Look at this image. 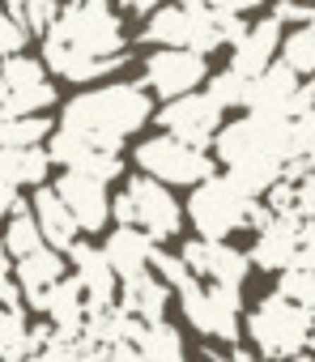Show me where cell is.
<instances>
[{"label": "cell", "mask_w": 315, "mask_h": 362, "mask_svg": "<svg viewBox=\"0 0 315 362\" xmlns=\"http://www.w3.org/2000/svg\"><path fill=\"white\" fill-rule=\"evenodd\" d=\"M35 218H39V226H43V235H47V243L52 247H73L77 243V235H81V226H77V218H73V209L64 205V197L56 192V188H39L35 192Z\"/></svg>", "instance_id": "cell-21"}, {"label": "cell", "mask_w": 315, "mask_h": 362, "mask_svg": "<svg viewBox=\"0 0 315 362\" xmlns=\"http://www.w3.org/2000/svg\"><path fill=\"white\" fill-rule=\"evenodd\" d=\"M153 115V98H149V86H136V81H119V86H102V90H90V94H77L69 107H64V128H77L85 132L94 145L102 149H119L124 136L141 132Z\"/></svg>", "instance_id": "cell-2"}, {"label": "cell", "mask_w": 315, "mask_h": 362, "mask_svg": "<svg viewBox=\"0 0 315 362\" xmlns=\"http://www.w3.org/2000/svg\"><path fill=\"white\" fill-rule=\"evenodd\" d=\"M47 166H52V153H43L39 145H5L0 149V184L43 188Z\"/></svg>", "instance_id": "cell-20"}, {"label": "cell", "mask_w": 315, "mask_h": 362, "mask_svg": "<svg viewBox=\"0 0 315 362\" xmlns=\"http://www.w3.org/2000/svg\"><path fill=\"white\" fill-rule=\"evenodd\" d=\"M205 5H213V9H226V13H256L260 5H268V0H205Z\"/></svg>", "instance_id": "cell-37"}, {"label": "cell", "mask_w": 315, "mask_h": 362, "mask_svg": "<svg viewBox=\"0 0 315 362\" xmlns=\"http://www.w3.org/2000/svg\"><path fill=\"white\" fill-rule=\"evenodd\" d=\"M281 362H315V354H307V349H302V354H294V358H281Z\"/></svg>", "instance_id": "cell-46"}, {"label": "cell", "mask_w": 315, "mask_h": 362, "mask_svg": "<svg viewBox=\"0 0 315 362\" xmlns=\"http://www.w3.org/2000/svg\"><path fill=\"white\" fill-rule=\"evenodd\" d=\"M311 107H315V73L302 81V94H298V103H294V115H298V111H311Z\"/></svg>", "instance_id": "cell-40"}, {"label": "cell", "mask_w": 315, "mask_h": 362, "mask_svg": "<svg viewBox=\"0 0 315 362\" xmlns=\"http://www.w3.org/2000/svg\"><path fill=\"white\" fill-rule=\"evenodd\" d=\"M145 43L153 47H192V52H213L226 43L222 35V13L205 0H175V5L153 9L145 22Z\"/></svg>", "instance_id": "cell-7"}, {"label": "cell", "mask_w": 315, "mask_h": 362, "mask_svg": "<svg viewBox=\"0 0 315 362\" xmlns=\"http://www.w3.org/2000/svg\"><path fill=\"white\" fill-rule=\"evenodd\" d=\"M111 214L119 218V226H141L153 243H167L179 235L184 226V205L171 197V188L153 175H132L124 192L111 201Z\"/></svg>", "instance_id": "cell-6"}, {"label": "cell", "mask_w": 315, "mask_h": 362, "mask_svg": "<svg viewBox=\"0 0 315 362\" xmlns=\"http://www.w3.org/2000/svg\"><path fill=\"white\" fill-rule=\"evenodd\" d=\"M167 303H171V286H167L162 277L141 273V277L124 281V307H128L136 320H145V324L167 320Z\"/></svg>", "instance_id": "cell-22"}, {"label": "cell", "mask_w": 315, "mask_h": 362, "mask_svg": "<svg viewBox=\"0 0 315 362\" xmlns=\"http://www.w3.org/2000/svg\"><path fill=\"white\" fill-rule=\"evenodd\" d=\"M277 290H281L285 298L302 303L307 311H315V269H307V264H294V269H285V273L277 277Z\"/></svg>", "instance_id": "cell-29"}, {"label": "cell", "mask_w": 315, "mask_h": 362, "mask_svg": "<svg viewBox=\"0 0 315 362\" xmlns=\"http://www.w3.org/2000/svg\"><path fill=\"white\" fill-rule=\"evenodd\" d=\"M73 264H77V277H81V290H85V303L90 311H102V307H115V294H119V273L111 269L107 252L102 247H90V243H73Z\"/></svg>", "instance_id": "cell-17"}, {"label": "cell", "mask_w": 315, "mask_h": 362, "mask_svg": "<svg viewBox=\"0 0 315 362\" xmlns=\"http://www.w3.org/2000/svg\"><path fill=\"white\" fill-rule=\"evenodd\" d=\"M5 247H9V256H30V252H39V247H47V235H43V226H39V218H35V209H22V214H13L9 218V230H5Z\"/></svg>", "instance_id": "cell-25"}, {"label": "cell", "mask_w": 315, "mask_h": 362, "mask_svg": "<svg viewBox=\"0 0 315 362\" xmlns=\"http://www.w3.org/2000/svg\"><path fill=\"white\" fill-rule=\"evenodd\" d=\"M9 273V247H5V239H0V277Z\"/></svg>", "instance_id": "cell-43"}, {"label": "cell", "mask_w": 315, "mask_h": 362, "mask_svg": "<svg viewBox=\"0 0 315 362\" xmlns=\"http://www.w3.org/2000/svg\"><path fill=\"white\" fill-rule=\"evenodd\" d=\"M9 103V81H5V73H0V107Z\"/></svg>", "instance_id": "cell-45"}, {"label": "cell", "mask_w": 315, "mask_h": 362, "mask_svg": "<svg viewBox=\"0 0 315 362\" xmlns=\"http://www.w3.org/2000/svg\"><path fill=\"white\" fill-rule=\"evenodd\" d=\"M26 35H30V26L18 18V13H0V56H18L22 47H26Z\"/></svg>", "instance_id": "cell-32"}, {"label": "cell", "mask_w": 315, "mask_h": 362, "mask_svg": "<svg viewBox=\"0 0 315 362\" xmlns=\"http://www.w3.org/2000/svg\"><path fill=\"white\" fill-rule=\"evenodd\" d=\"M302 94V77L277 60L268 64L260 77H251V98H247V111H264V115H294V103Z\"/></svg>", "instance_id": "cell-16"}, {"label": "cell", "mask_w": 315, "mask_h": 362, "mask_svg": "<svg viewBox=\"0 0 315 362\" xmlns=\"http://www.w3.org/2000/svg\"><path fill=\"white\" fill-rule=\"evenodd\" d=\"M307 22H311V26H315V9H311V18H307Z\"/></svg>", "instance_id": "cell-47"}, {"label": "cell", "mask_w": 315, "mask_h": 362, "mask_svg": "<svg viewBox=\"0 0 315 362\" xmlns=\"http://www.w3.org/2000/svg\"><path fill=\"white\" fill-rule=\"evenodd\" d=\"M162 5H167V0H124V9L136 13V18H149L153 9H162Z\"/></svg>", "instance_id": "cell-39"}, {"label": "cell", "mask_w": 315, "mask_h": 362, "mask_svg": "<svg viewBox=\"0 0 315 362\" xmlns=\"http://www.w3.org/2000/svg\"><path fill=\"white\" fill-rule=\"evenodd\" d=\"M0 5H5L9 13H18V18H22V9H26V0H0Z\"/></svg>", "instance_id": "cell-44"}, {"label": "cell", "mask_w": 315, "mask_h": 362, "mask_svg": "<svg viewBox=\"0 0 315 362\" xmlns=\"http://www.w3.org/2000/svg\"><path fill=\"white\" fill-rule=\"evenodd\" d=\"M281 60H285L298 77H311V73H315V26H311V22L285 30V39H281Z\"/></svg>", "instance_id": "cell-26"}, {"label": "cell", "mask_w": 315, "mask_h": 362, "mask_svg": "<svg viewBox=\"0 0 315 362\" xmlns=\"http://www.w3.org/2000/svg\"><path fill=\"white\" fill-rule=\"evenodd\" d=\"M184 209H188V218H192V226H196L201 239H230L239 230H251L256 235L273 218L268 201L247 197L230 175H209L205 184H196L192 188V201Z\"/></svg>", "instance_id": "cell-3"}, {"label": "cell", "mask_w": 315, "mask_h": 362, "mask_svg": "<svg viewBox=\"0 0 315 362\" xmlns=\"http://www.w3.org/2000/svg\"><path fill=\"white\" fill-rule=\"evenodd\" d=\"M56 192L64 197V205L73 209V218H77V226L81 230H102L107 226V218H111V197H107V179H94V175H85V170H77V166H69L60 179H56Z\"/></svg>", "instance_id": "cell-13"}, {"label": "cell", "mask_w": 315, "mask_h": 362, "mask_svg": "<svg viewBox=\"0 0 315 362\" xmlns=\"http://www.w3.org/2000/svg\"><path fill=\"white\" fill-rule=\"evenodd\" d=\"M218 145V162L230 166H247V162H290V115H264V111H247L230 124L218 128L213 136Z\"/></svg>", "instance_id": "cell-5"}, {"label": "cell", "mask_w": 315, "mask_h": 362, "mask_svg": "<svg viewBox=\"0 0 315 362\" xmlns=\"http://www.w3.org/2000/svg\"><path fill=\"white\" fill-rule=\"evenodd\" d=\"M9 111H26V115H39L43 107H56V86L52 81H43V86H30V90H18V94H9V103H5Z\"/></svg>", "instance_id": "cell-31"}, {"label": "cell", "mask_w": 315, "mask_h": 362, "mask_svg": "<svg viewBox=\"0 0 315 362\" xmlns=\"http://www.w3.org/2000/svg\"><path fill=\"white\" fill-rule=\"evenodd\" d=\"M43 60L69 81H94L102 73H115L128 60L119 13L107 0H77L60 9L56 26L43 39Z\"/></svg>", "instance_id": "cell-1"}, {"label": "cell", "mask_w": 315, "mask_h": 362, "mask_svg": "<svg viewBox=\"0 0 315 362\" xmlns=\"http://www.w3.org/2000/svg\"><path fill=\"white\" fill-rule=\"evenodd\" d=\"M136 345L149 362H188V345H184V332L167 320H153V324H141L136 332Z\"/></svg>", "instance_id": "cell-23"}, {"label": "cell", "mask_w": 315, "mask_h": 362, "mask_svg": "<svg viewBox=\"0 0 315 362\" xmlns=\"http://www.w3.org/2000/svg\"><path fill=\"white\" fill-rule=\"evenodd\" d=\"M298 226H302V218L298 214H273L260 230H256V239H251V264L256 269H264V273H285V269H294L298 264Z\"/></svg>", "instance_id": "cell-14"}, {"label": "cell", "mask_w": 315, "mask_h": 362, "mask_svg": "<svg viewBox=\"0 0 315 362\" xmlns=\"http://www.w3.org/2000/svg\"><path fill=\"white\" fill-rule=\"evenodd\" d=\"M47 132H52L47 115H26V111L0 107V149L5 145H39Z\"/></svg>", "instance_id": "cell-24"}, {"label": "cell", "mask_w": 315, "mask_h": 362, "mask_svg": "<svg viewBox=\"0 0 315 362\" xmlns=\"http://www.w3.org/2000/svg\"><path fill=\"white\" fill-rule=\"evenodd\" d=\"M60 277H64L60 247H39V252H30V256L18 260V286H22L26 303L39 307V311H47V294H52V286Z\"/></svg>", "instance_id": "cell-19"}, {"label": "cell", "mask_w": 315, "mask_h": 362, "mask_svg": "<svg viewBox=\"0 0 315 362\" xmlns=\"http://www.w3.org/2000/svg\"><path fill=\"white\" fill-rule=\"evenodd\" d=\"M60 18V5L56 0H26V9H22V22L30 26V35H47Z\"/></svg>", "instance_id": "cell-33"}, {"label": "cell", "mask_w": 315, "mask_h": 362, "mask_svg": "<svg viewBox=\"0 0 315 362\" xmlns=\"http://www.w3.org/2000/svg\"><path fill=\"white\" fill-rule=\"evenodd\" d=\"M311 349H315V332H311Z\"/></svg>", "instance_id": "cell-48"}, {"label": "cell", "mask_w": 315, "mask_h": 362, "mask_svg": "<svg viewBox=\"0 0 315 362\" xmlns=\"http://www.w3.org/2000/svg\"><path fill=\"white\" fill-rule=\"evenodd\" d=\"M294 158H315V107L290 115V162Z\"/></svg>", "instance_id": "cell-30"}, {"label": "cell", "mask_w": 315, "mask_h": 362, "mask_svg": "<svg viewBox=\"0 0 315 362\" xmlns=\"http://www.w3.org/2000/svg\"><path fill=\"white\" fill-rule=\"evenodd\" d=\"M0 73H5V81H9V94H18V90H30V86H43V81H47V77H43V64H39V60H30L26 52H18V56H5Z\"/></svg>", "instance_id": "cell-28"}, {"label": "cell", "mask_w": 315, "mask_h": 362, "mask_svg": "<svg viewBox=\"0 0 315 362\" xmlns=\"http://www.w3.org/2000/svg\"><path fill=\"white\" fill-rule=\"evenodd\" d=\"M179 256L188 260V269L201 281H234V286H243L247 281V269H251V256L239 252L226 239H188L179 247Z\"/></svg>", "instance_id": "cell-12"}, {"label": "cell", "mask_w": 315, "mask_h": 362, "mask_svg": "<svg viewBox=\"0 0 315 362\" xmlns=\"http://www.w3.org/2000/svg\"><path fill=\"white\" fill-rule=\"evenodd\" d=\"M218 362H268L264 354H256V349H230L226 358H218Z\"/></svg>", "instance_id": "cell-42"}, {"label": "cell", "mask_w": 315, "mask_h": 362, "mask_svg": "<svg viewBox=\"0 0 315 362\" xmlns=\"http://www.w3.org/2000/svg\"><path fill=\"white\" fill-rule=\"evenodd\" d=\"M102 252H107L111 269L119 273V281H132V277H141V273L153 269L158 243L141 226H119V230H111V239L102 243Z\"/></svg>", "instance_id": "cell-18"}, {"label": "cell", "mask_w": 315, "mask_h": 362, "mask_svg": "<svg viewBox=\"0 0 315 362\" xmlns=\"http://www.w3.org/2000/svg\"><path fill=\"white\" fill-rule=\"evenodd\" d=\"M132 158H136V166L145 175L162 179V184H179V188H196V184H205L209 175H218V158H209L201 145L179 141L171 132L141 141Z\"/></svg>", "instance_id": "cell-9"}, {"label": "cell", "mask_w": 315, "mask_h": 362, "mask_svg": "<svg viewBox=\"0 0 315 362\" xmlns=\"http://www.w3.org/2000/svg\"><path fill=\"white\" fill-rule=\"evenodd\" d=\"M18 290H22L18 277H9V273L0 277V307H18Z\"/></svg>", "instance_id": "cell-38"}, {"label": "cell", "mask_w": 315, "mask_h": 362, "mask_svg": "<svg viewBox=\"0 0 315 362\" xmlns=\"http://www.w3.org/2000/svg\"><path fill=\"white\" fill-rule=\"evenodd\" d=\"M18 209V188L13 184H0V218H9Z\"/></svg>", "instance_id": "cell-41"}, {"label": "cell", "mask_w": 315, "mask_h": 362, "mask_svg": "<svg viewBox=\"0 0 315 362\" xmlns=\"http://www.w3.org/2000/svg\"><path fill=\"white\" fill-rule=\"evenodd\" d=\"M209 94L222 103V107H247V98H251V77L247 73H239V69H222V73H209Z\"/></svg>", "instance_id": "cell-27"}, {"label": "cell", "mask_w": 315, "mask_h": 362, "mask_svg": "<svg viewBox=\"0 0 315 362\" xmlns=\"http://www.w3.org/2000/svg\"><path fill=\"white\" fill-rule=\"evenodd\" d=\"M102 362H149V358L141 354L136 341H119V345H107L102 349Z\"/></svg>", "instance_id": "cell-36"}, {"label": "cell", "mask_w": 315, "mask_h": 362, "mask_svg": "<svg viewBox=\"0 0 315 362\" xmlns=\"http://www.w3.org/2000/svg\"><path fill=\"white\" fill-rule=\"evenodd\" d=\"M179 311L184 320L209 337V341H222V345H234L243 337V286L234 281H192L179 290Z\"/></svg>", "instance_id": "cell-8"}, {"label": "cell", "mask_w": 315, "mask_h": 362, "mask_svg": "<svg viewBox=\"0 0 315 362\" xmlns=\"http://www.w3.org/2000/svg\"><path fill=\"white\" fill-rule=\"evenodd\" d=\"M247 341L256 354H264L268 362L277 358H294L302 349H311V332H315V311H307L302 303L285 298L281 290L264 294L251 311H247V324H243Z\"/></svg>", "instance_id": "cell-4"}, {"label": "cell", "mask_w": 315, "mask_h": 362, "mask_svg": "<svg viewBox=\"0 0 315 362\" xmlns=\"http://www.w3.org/2000/svg\"><path fill=\"white\" fill-rule=\"evenodd\" d=\"M209 81V60L205 52H192V47H158L149 60H145V86L158 94V98H184L192 90H201Z\"/></svg>", "instance_id": "cell-10"}, {"label": "cell", "mask_w": 315, "mask_h": 362, "mask_svg": "<svg viewBox=\"0 0 315 362\" xmlns=\"http://www.w3.org/2000/svg\"><path fill=\"white\" fill-rule=\"evenodd\" d=\"M0 13H5V5H0Z\"/></svg>", "instance_id": "cell-49"}, {"label": "cell", "mask_w": 315, "mask_h": 362, "mask_svg": "<svg viewBox=\"0 0 315 362\" xmlns=\"http://www.w3.org/2000/svg\"><path fill=\"white\" fill-rule=\"evenodd\" d=\"M281 39H285V26H281L273 13L260 18V22H251V26L243 30V39L230 47V69H239V73H247V77H260L268 64L281 60Z\"/></svg>", "instance_id": "cell-15"}, {"label": "cell", "mask_w": 315, "mask_h": 362, "mask_svg": "<svg viewBox=\"0 0 315 362\" xmlns=\"http://www.w3.org/2000/svg\"><path fill=\"white\" fill-rule=\"evenodd\" d=\"M273 18L281 22V26H302L307 18H311V5H307V0H277V5H273Z\"/></svg>", "instance_id": "cell-34"}, {"label": "cell", "mask_w": 315, "mask_h": 362, "mask_svg": "<svg viewBox=\"0 0 315 362\" xmlns=\"http://www.w3.org/2000/svg\"><path fill=\"white\" fill-rule=\"evenodd\" d=\"M222 115H226V107L205 90H192V94H184V98H171L162 111H158V128L162 132H171V136H179V141H192V145H209L213 136H218V128H222Z\"/></svg>", "instance_id": "cell-11"}, {"label": "cell", "mask_w": 315, "mask_h": 362, "mask_svg": "<svg viewBox=\"0 0 315 362\" xmlns=\"http://www.w3.org/2000/svg\"><path fill=\"white\" fill-rule=\"evenodd\" d=\"M298 264L315 269V218H302L298 226Z\"/></svg>", "instance_id": "cell-35"}]
</instances>
